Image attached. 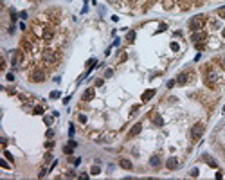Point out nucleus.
I'll return each mask as SVG.
<instances>
[{
	"instance_id": "f257e3e1",
	"label": "nucleus",
	"mask_w": 225,
	"mask_h": 180,
	"mask_svg": "<svg viewBox=\"0 0 225 180\" xmlns=\"http://www.w3.org/2000/svg\"><path fill=\"white\" fill-rule=\"evenodd\" d=\"M203 81H205V85L209 86V88H216L218 74H216V70H213V67H211V65L203 67Z\"/></svg>"
},
{
	"instance_id": "f03ea898",
	"label": "nucleus",
	"mask_w": 225,
	"mask_h": 180,
	"mask_svg": "<svg viewBox=\"0 0 225 180\" xmlns=\"http://www.w3.org/2000/svg\"><path fill=\"white\" fill-rule=\"evenodd\" d=\"M205 22H207V18L203 16V15H196V16H193L189 20V29L191 31H202L203 29V25H205Z\"/></svg>"
},
{
	"instance_id": "7ed1b4c3",
	"label": "nucleus",
	"mask_w": 225,
	"mask_h": 180,
	"mask_svg": "<svg viewBox=\"0 0 225 180\" xmlns=\"http://www.w3.org/2000/svg\"><path fill=\"white\" fill-rule=\"evenodd\" d=\"M202 133H203V124H202V123L195 124L193 128H191V139H193V141H196V139L202 137Z\"/></svg>"
},
{
	"instance_id": "20e7f679",
	"label": "nucleus",
	"mask_w": 225,
	"mask_h": 180,
	"mask_svg": "<svg viewBox=\"0 0 225 180\" xmlns=\"http://www.w3.org/2000/svg\"><path fill=\"white\" fill-rule=\"evenodd\" d=\"M43 61L45 63H56L58 61V54L54 51H45L43 52Z\"/></svg>"
},
{
	"instance_id": "39448f33",
	"label": "nucleus",
	"mask_w": 225,
	"mask_h": 180,
	"mask_svg": "<svg viewBox=\"0 0 225 180\" xmlns=\"http://www.w3.org/2000/svg\"><path fill=\"white\" fill-rule=\"evenodd\" d=\"M29 78H31V81L40 83V81H43V79H45V72H43V70H34Z\"/></svg>"
},
{
	"instance_id": "423d86ee",
	"label": "nucleus",
	"mask_w": 225,
	"mask_h": 180,
	"mask_svg": "<svg viewBox=\"0 0 225 180\" xmlns=\"http://www.w3.org/2000/svg\"><path fill=\"white\" fill-rule=\"evenodd\" d=\"M191 40H193V42H203V40H205V32H202V31H195V32H193V36H191Z\"/></svg>"
},
{
	"instance_id": "0eeeda50",
	"label": "nucleus",
	"mask_w": 225,
	"mask_h": 180,
	"mask_svg": "<svg viewBox=\"0 0 225 180\" xmlns=\"http://www.w3.org/2000/svg\"><path fill=\"white\" fill-rule=\"evenodd\" d=\"M22 51H15V52H13V65H15V67H18L20 65V61H22Z\"/></svg>"
},
{
	"instance_id": "6e6552de",
	"label": "nucleus",
	"mask_w": 225,
	"mask_h": 180,
	"mask_svg": "<svg viewBox=\"0 0 225 180\" xmlns=\"http://www.w3.org/2000/svg\"><path fill=\"white\" fill-rule=\"evenodd\" d=\"M119 166H121L122 169H128V171H130V169L133 168L132 160H128V158H121V160H119Z\"/></svg>"
},
{
	"instance_id": "1a4fd4ad",
	"label": "nucleus",
	"mask_w": 225,
	"mask_h": 180,
	"mask_svg": "<svg viewBox=\"0 0 225 180\" xmlns=\"http://www.w3.org/2000/svg\"><path fill=\"white\" fill-rule=\"evenodd\" d=\"M149 166H151V168H160V166H162V160H160V157L153 155L151 158H149Z\"/></svg>"
},
{
	"instance_id": "9d476101",
	"label": "nucleus",
	"mask_w": 225,
	"mask_h": 180,
	"mask_svg": "<svg viewBox=\"0 0 225 180\" xmlns=\"http://www.w3.org/2000/svg\"><path fill=\"white\" fill-rule=\"evenodd\" d=\"M74 150H76V142L70 141V142H67V146L63 148V153H65V155H70V153H72Z\"/></svg>"
},
{
	"instance_id": "9b49d317",
	"label": "nucleus",
	"mask_w": 225,
	"mask_h": 180,
	"mask_svg": "<svg viewBox=\"0 0 225 180\" xmlns=\"http://www.w3.org/2000/svg\"><path fill=\"white\" fill-rule=\"evenodd\" d=\"M187 81H189V74H187V72H182V74L176 78V83H178V85H186Z\"/></svg>"
},
{
	"instance_id": "f8f14e48",
	"label": "nucleus",
	"mask_w": 225,
	"mask_h": 180,
	"mask_svg": "<svg viewBox=\"0 0 225 180\" xmlns=\"http://www.w3.org/2000/svg\"><path fill=\"white\" fill-rule=\"evenodd\" d=\"M166 166H168V169H175V168H178V160L175 157H171V158H168Z\"/></svg>"
},
{
	"instance_id": "ddd939ff",
	"label": "nucleus",
	"mask_w": 225,
	"mask_h": 180,
	"mask_svg": "<svg viewBox=\"0 0 225 180\" xmlns=\"http://www.w3.org/2000/svg\"><path fill=\"white\" fill-rule=\"evenodd\" d=\"M52 34H54V32H52V29H51V27H45V29H43V32H42L43 40H47V42H49V40L52 38Z\"/></svg>"
},
{
	"instance_id": "4468645a",
	"label": "nucleus",
	"mask_w": 225,
	"mask_h": 180,
	"mask_svg": "<svg viewBox=\"0 0 225 180\" xmlns=\"http://www.w3.org/2000/svg\"><path fill=\"white\" fill-rule=\"evenodd\" d=\"M153 96H155V90H153V88H151V90H146L144 94H142V101L146 103V101H149V99H151Z\"/></svg>"
},
{
	"instance_id": "2eb2a0df",
	"label": "nucleus",
	"mask_w": 225,
	"mask_h": 180,
	"mask_svg": "<svg viewBox=\"0 0 225 180\" xmlns=\"http://www.w3.org/2000/svg\"><path fill=\"white\" fill-rule=\"evenodd\" d=\"M141 130H142V124L141 123H137L133 126V128L130 130V137H133V135H137V133H141Z\"/></svg>"
},
{
	"instance_id": "dca6fc26",
	"label": "nucleus",
	"mask_w": 225,
	"mask_h": 180,
	"mask_svg": "<svg viewBox=\"0 0 225 180\" xmlns=\"http://www.w3.org/2000/svg\"><path fill=\"white\" fill-rule=\"evenodd\" d=\"M83 99H85V101H90V99H94V88H88V90H85Z\"/></svg>"
},
{
	"instance_id": "f3484780",
	"label": "nucleus",
	"mask_w": 225,
	"mask_h": 180,
	"mask_svg": "<svg viewBox=\"0 0 225 180\" xmlns=\"http://www.w3.org/2000/svg\"><path fill=\"white\" fill-rule=\"evenodd\" d=\"M203 160H207V164L211 166V168H216V162L213 160V158H211L209 155H203Z\"/></svg>"
},
{
	"instance_id": "a211bd4d",
	"label": "nucleus",
	"mask_w": 225,
	"mask_h": 180,
	"mask_svg": "<svg viewBox=\"0 0 225 180\" xmlns=\"http://www.w3.org/2000/svg\"><path fill=\"white\" fill-rule=\"evenodd\" d=\"M90 173H92V175H99V173H101V168H99V166H97V164H95V166H94V168L90 169Z\"/></svg>"
},
{
	"instance_id": "6ab92c4d",
	"label": "nucleus",
	"mask_w": 225,
	"mask_h": 180,
	"mask_svg": "<svg viewBox=\"0 0 225 180\" xmlns=\"http://www.w3.org/2000/svg\"><path fill=\"white\" fill-rule=\"evenodd\" d=\"M126 40H128V42H133V40H135V31H130V32H128V34H126Z\"/></svg>"
},
{
	"instance_id": "aec40b11",
	"label": "nucleus",
	"mask_w": 225,
	"mask_h": 180,
	"mask_svg": "<svg viewBox=\"0 0 225 180\" xmlns=\"http://www.w3.org/2000/svg\"><path fill=\"white\" fill-rule=\"evenodd\" d=\"M171 5H173L171 0H166V2H164V7H166V9H171Z\"/></svg>"
},
{
	"instance_id": "412c9836",
	"label": "nucleus",
	"mask_w": 225,
	"mask_h": 180,
	"mask_svg": "<svg viewBox=\"0 0 225 180\" xmlns=\"http://www.w3.org/2000/svg\"><path fill=\"white\" fill-rule=\"evenodd\" d=\"M175 85H176V79H171V81H168V88H173Z\"/></svg>"
},
{
	"instance_id": "4be33fe9",
	"label": "nucleus",
	"mask_w": 225,
	"mask_h": 180,
	"mask_svg": "<svg viewBox=\"0 0 225 180\" xmlns=\"http://www.w3.org/2000/svg\"><path fill=\"white\" fill-rule=\"evenodd\" d=\"M59 96H61V94H59V92H56V90H54V92H51V97H52V99H58Z\"/></svg>"
},
{
	"instance_id": "5701e85b",
	"label": "nucleus",
	"mask_w": 225,
	"mask_h": 180,
	"mask_svg": "<svg viewBox=\"0 0 225 180\" xmlns=\"http://www.w3.org/2000/svg\"><path fill=\"white\" fill-rule=\"evenodd\" d=\"M153 123L160 126V124H162V123H164V121H162V117H155V119H153Z\"/></svg>"
},
{
	"instance_id": "b1692460",
	"label": "nucleus",
	"mask_w": 225,
	"mask_h": 180,
	"mask_svg": "<svg viewBox=\"0 0 225 180\" xmlns=\"http://www.w3.org/2000/svg\"><path fill=\"white\" fill-rule=\"evenodd\" d=\"M34 114H43V106H36V108H34Z\"/></svg>"
},
{
	"instance_id": "393cba45",
	"label": "nucleus",
	"mask_w": 225,
	"mask_h": 180,
	"mask_svg": "<svg viewBox=\"0 0 225 180\" xmlns=\"http://www.w3.org/2000/svg\"><path fill=\"white\" fill-rule=\"evenodd\" d=\"M218 15H220L222 18H225V7H220V9H218Z\"/></svg>"
},
{
	"instance_id": "a878e982",
	"label": "nucleus",
	"mask_w": 225,
	"mask_h": 180,
	"mask_svg": "<svg viewBox=\"0 0 225 180\" xmlns=\"http://www.w3.org/2000/svg\"><path fill=\"white\" fill-rule=\"evenodd\" d=\"M4 155H5V158H9V160H13V155H11L9 151H4Z\"/></svg>"
},
{
	"instance_id": "bb28decb",
	"label": "nucleus",
	"mask_w": 225,
	"mask_h": 180,
	"mask_svg": "<svg viewBox=\"0 0 225 180\" xmlns=\"http://www.w3.org/2000/svg\"><path fill=\"white\" fill-rule=\"evenodd\" d=\"M5 78H7V81H13V79H15V74H11V72H9V74L5 76Z\"/></svg>"
},
{
	"instance_id": "cd10ccee",
	"label": "nucleus",
	"mask_w": 225,
	"mask_h": 180,
	"mask_svg": "<svg viewBox=\"0 0 225 180\" xmlns=\"http://www.w3.org/2000/svg\"><path fill=\"white\" fill-rule=\"evenodd\" d=\"M191 177H198V169H191Z\"/></svg>"
},
{
	"instance_id": "c85d7f7f",
	"label": "nucleus",
	"mask_w": 225,
	"mask_h": 180,
	"mask_svg": "<svg viewBox=\"0 0 225 180\" xmlns=\"http://www.w3.org/2000/svg\"><path fill=\"white\" fill-rule=\"evenodd\" d=\"M74 131H76V130H74V126H72V124H70V130H69V135H70V137H72V135H74Z\"/></svg>"
},
{
	"instance_id": "c756f323",
	"label": "nucleus",
	"mask_w": 225,
	"mask_h": 180,
	"mask_svg": "<svg viewBox=\"0 0 225 180\" xmlns=\"http://www.w3.org/2000/svg\"><path fill=\"white\" fill-rule=\"evenodd\" d=\"M112 72H114V70H112V69H108V70H106V74H105V76H106V78H110V76H112Z\"/></svg>"
},
{
	"instance_id": "7c9ffc66",
	"label": "nucleus",
	"mask_w": 225,
	"mask_h": 180,
	"mask_svg": "<svg viewBox=\"0 0 225 180\" xmlns=\"http://www.w3.org/2000/svg\"><path fill=\"white\" fill-rule=\"evenodd\" d=\"M203 2H205V0H198V4H203Z\"/></svg>"
},
{
	"instance_id": "2f4dec72",
	"label": "nucleus",
	"mask_w": 225,
	"mask_h": 180,
	"mask_svg": "<svg viewBox=\"0 0 225 180\" xmlns=\"http://www.w3.org/2000/svg\"><path fill=\"white\" fill-rule=\"evenodd\" d=\"M223 63H225V56H223Z\"/></svg>"
}]
</instances>
